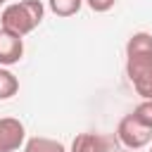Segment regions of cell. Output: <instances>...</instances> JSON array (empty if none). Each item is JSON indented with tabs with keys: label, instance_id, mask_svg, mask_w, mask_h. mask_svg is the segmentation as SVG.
<instances>
[{
	"label": "cell",
	"instance_id": "cell-1",
	"mask_svg": "<svg viewBox=\"0 0 152 152\" xmlns=\"http://www.w3.org/2000/svg\"><path fill=\"white\" fill-rule=\"evenodd\" d=\"M45 7L40 0H21V2H12L2 10L0 14V28L24 38L28 36L40 21H43Z\"/></svg>",
	"mask_w": 152,
	"mask_h": 152
},
{
	"label": "cell",
	"instance_id": "cell-2",
	"mask_svg": "<svg viewBox=\"0 0 152 152\" xmlns=\"http://www.w3.org/2000/svg\"><path fill=\"white\" fill-rule=\"evenodd\" d=\"M126 76L142 100H152V52L126 55Z\"/></svg>",
	"mask_w": 152,
	"mask_h": 152
},
{
	"label": "cell",
	"instance_id": "cell-3",
	"mask_svg": "<svg viewBox=\"0 0 152 152\" xmlns=\"http://www.w3.org/2000/svg\"><path fill=\"white\" fill-rule=\"evenodd\" d=\"M116 135H119V140H121L128 150H140V147H145V145L152 140V131L145 128L142 124H138V121L133 119V114H126V116L119 121Z\"/></svg>",
	"mask_w": 152,
	"mask_h": 152
},
{
	"label": "cell",
	"instance_id": "cell-4",
	"mask_svg": "<svg viewBox=\"0 0 152 152\" xmlns=\"http://www.w3.org/2000/svg\"><path fill=\"white\" fill-rule=\"evenodd\" d=\"M24 124L14 116H2L0 119V152H14L24 145Z\"/></svg>",
	"mask_w": 152,
	"mask_h": 152
},
{
	"label": "cell",
	"instance_id": "cell-5",
	"mask_svg": "<svg viewBox=\"0 0 152 152\" xmlns=\"http://www.w3.org/2000/svg\"><path fill=\"white\" fill-rule=\"evenodd\" d=\"M24 57V38L0 28V66H12Z\"/></svg>",
	"mask_w": 152,
	"mask_h": 152
},
{
	"label": "cell",
	"instance_id": "cell-6",
	"mask_svg": "<svg viewBox=\"0 0 152 152\" xmlns=\"http://www.w3.org/2000/svg\"><path fill=\"white\" fill-rule=\"evenodd\" d=\"M71 152H109V140L100 133H78L71 142Z\"/></svg>",
	"mask_w": 152,
	"mask_h": 152
},
{
	"label": "cell",
	"instance_id": "cell-7",
	"mask_svg": "<svg viewBox=\"0 0 152 152\" xmlns=\"http://www.w3.org/2000/svg\"><path fill=\"white\" fill-rule=\"evenodd\" d=\"M24 152H66V150H64V145H62L59 140L43 138V135H33V138L26 140Z\"/></svg>",
	"mask_w": 152,
	"mask_h": 152
},
{
	"label": "cell",
	"instance_id": "cell-8",
	"mask_svg": "<svg viewBox=\"0 0 152 152\" xmlns=\"http://www.w3.org/2000/svg\"><path fill=\"white\" fill-rule=\"evenodd\" d=\"M17 93H19V78L7 66H0V100H10Z\"/></svg>",
	"mask_w": 152,
	"mask_h": 152
},
{
	"label": "cell",
	"instance_id": "cell-9",
	"mask_svg": "<svg viewBox=\"0 0 152 152\" xmlns=\"http://www.w3.org/2000/svg\"><path fill=\"white\" fill-rule=\"evenodd\" d=\"M48 5H50V12L57 17H74L81 10L83 0H48Z\"/></svg>",
	"mask_w": 152,
	"mask_h": 152
},
{
	"label": "cell",
	"instance_id": "cell-10",
	"mask_svg": "<svg viewBox=\"0 0 152 152\" xmlns=\"http://www.w3.org/2000/svg\"><path fill=\"white\" fill-rule=\"evenodd\" d=\"M131 114H133V119H135L138 124H142L145 128L152 131V100H142Z\"/></svg>",
	"mask_w": 152,
	"mask_h": 152
},
{
	"label": "cell",
	"instance_id": "cell-11",
	"mask_svg": "<svg viewBox=\"0 0 152 152\" xmlns=\"http://www.w3.org/2000/svg\"><path fill=\"white\" fill-rule=\"evenodd\" d=\"M93 12H107V10H112L114 7V2L116 0H83Z\"/></svg>",
	"mask_w": 152,
	"mask_h": 152
},
{
	"label": "cell",
	"instance_id": "cell-12",
	"mask_svg": "<svg viewBox=\"0 0 152 152\" xmlns=\"http://www.w3.org/2000/svg\"><path fill=\"white\" fill-rule=\"evenodd\" d=\"M0 5H5V0H0Z\"/></svg>",
	"mask_w": 152,
	"mask_h": 152
},
{
	"label": "cell",
	"instance_id": "cell-13",
	"mask_svg": "<svg viewBox=\"0 0 152 152\" xmlns=\"http://www.w3.org/2000/svg\"><path fill=\"white\" fill-rule=\"evenodd\" d=\"M150 152H152V147H150Z\"/></svg>",
	"mask_w": 152,
	"mask_h": 152
}]
</instances>
